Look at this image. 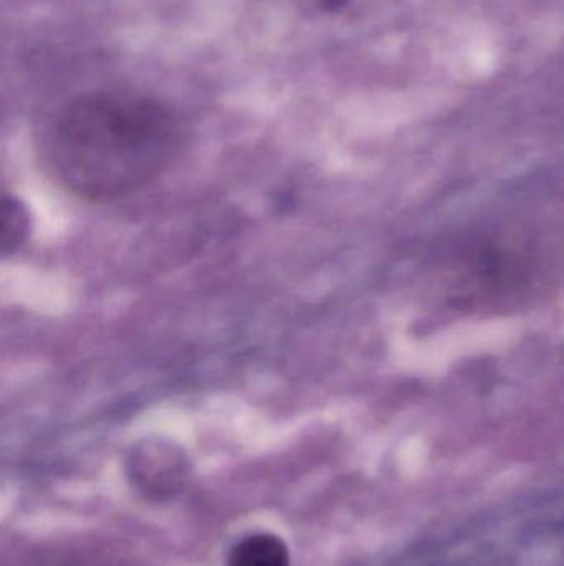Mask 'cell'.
<instances>
[{
  "label": "cell",
  "mask_w": 564,
  "mask_h": 566,
  "mask_svg": "<svg viewBox=\"0 0 564 566\" xmlns=\"http://www.w3.org/2000/svg\"><path fill=\"white\" fill-rule=\"evenodd\" d=\"M181 145V125L161 103L128 93H93L60 115L50 156L70 192L105 202L164 175Z\"/></svg>",
  "instance_id": "obj_1"
},
{
  "label": "cell",
  "mask_w": 564,
  "mask_h": 566,
  "mask_svg": "<svg viewBox=\"0 0 564 566\" xmlns=\"http://www.w3.org/2000/svg\"><path fill=\"white\" fill-rule=\"evenodd\" d=\"M6 566H131L108 548L96 545H46L13 557Z\"/></svg>",
  "instance_id": "obj_3"
},
{
  "label": "cell",
  "mask_w": 564,
  "mask_h": 566,
  "mask_svg": "<svg viewBox=\"0 0 564 566\" xmlns=\"http://www.w3.org/2000/svg\"><path fill=\"white\" fill-rule=\"evenodd\" d=\"M227 566H290V552L275 535H251L235 545Z\"/></svg>",
  "instance_id": "obj_4"
},
{
  "label": "cell",
  "mask_w": 564,
  "mask_h": 566,
  "mask_svg": "<svg viewBox=\"0 0 564 566\" xmlns=\"http://www.w3.org/2000/svg\"><path fill=\"white\" fill-rule=\"evenodd\" d=\"M30 232V216L25 205L13 196H3L0 254L12 258L25 245Z\"/></svg>",
  "instance_id": "obj_5"
},
{
  "label": "cell",
  "mask_w": 564,
  "mask_h": 566,
  "mask_svg": "<svg viewBox=\"0 0 564 566\" xmlns=\"http://www.w3.org/2000/svg\"><path fill=\"white\" fill-rule=\"evenodd\" d=\"M129 471L136 484L148 494H169L185 475L181 449L161 439H148L136 446L129 458Z\"/></svg>",
  "instance_id": "obj_2"
}]
</instances>
